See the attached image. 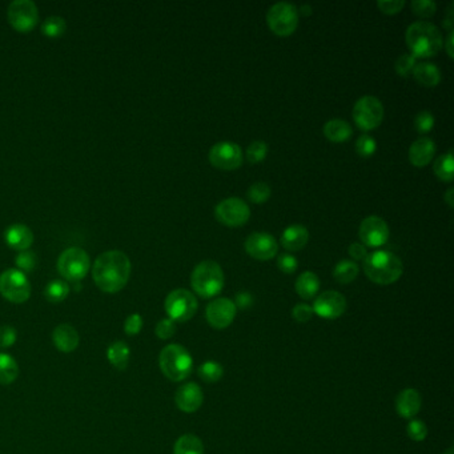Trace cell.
Wrapping results in <instances>:
<instances>
[{
    "label": "cell",
    "mask_w": 454,
    "mask_h": 454,
    "mask_svg": "<svg viewBox=\"0 0 454 454\" xmlns=\"http://www.w3.org/2000/svg\"><path fill=\"white\" fill-rule=\"evenodd\" d=\"M130 276V261L122 251L102 253L93 264L92 277L100 291L116 293L122 291Z\"/></svg>",
    "instance_id": "1"
},
{
    "label": "cell",
    "mask_w": 454,
    "mask_h": 454,
    "mask_svg": "<svg viewBox=\"0 0 454 454\" xmlns=\"http://www.w3.org/2000/svg\"><path fill=\"white\" fill-rule=\"evenodd\" d=\"M407 45L416 59H429L435 56L444 47L441 31L429 22L411 24L405 34Z\"/></svg>",
    "instance_id": "2"
},
{
    "label": "cell",
    "mask_w": 454,
    "mask_h": 454,
    "mask_svg": "<svg viewBox=\"0 0 454 454\" xmlns=\"http://www.w3.org/2000/svg\"><path fill=\"white\" fill-rule=\"evenodd\" d=\"M364 272L370 282L389 285L397 282L404 272L402 261L389 251H376L364 260Z\"/></svg>",
    "instance_id": "3"
},
{
    "label": "cell",
    "mask_w": 454,
    "mask_h": 454,
    "mask_svg": "<svg viewBox=\"0 0 454 454\" xmlns=\"http://www.w3.org/2000/svg\"><path fill=\"white\" fill-rule=\"evenodd\" d=\"M159 365L163 374L173 383L188 378L194 369V359L183 345H167L159 356Z\"/></svg>",
    "instance_id": "4"
},
{
    "label": "cell",
    "mask_w": 454,
    "mask_h": 454,
    "mask_svg": "<svg viewBox=\"0 0 454 454\" xmlns=\"http://www.w3.org/2000/svg\"><path fill=\"white\" fill-rule=\"evenodd\" d=\"M191 285L203 299L216 297L224 288V272L216 261H201L191 275Z\"/></svg>",
    "instance_id": "5"
},
{
    "label": "cell",
    "mask_w": 454,
    "mask_h": 454,
    "mask_svg": "<svg viewBox=\"0 0 454 454\" xmlns=\"http://www.w3.org/2000/svg\"><path fill=\"white\" fill-rule=\"evenodd\" d=\"M266 23L275 35L282 38L291 36L299 25V10L291 3H277L269 8Z\"/></svg>",
    "instance_id": "6"
},
{
    "label": "cell",
    "mask_w": 454,
    "mask_h": 454,
    "mask_svg": "<svg viewBox=\"0 0 454 454\" xmlns=\"http://www.w3.org/2000/svg\"><path fill=\"white\" fill-rule=\"evenodd\" d=\"M353 120L361 130H376L384 120V106L374 96H363L353 107Z\"/></svg>",
    "instance_id": "7"
},
{
    "label": "cell",
    "mask_w": 454,
    "mask_h": 454,
    "mask_svg": "<svg viewBox=\"0 0 454 454\" xmlns=\"http://www.w3.org/2000/svg\"><path fill=\"white\" fill-rule=\"evenodd\" d=\"M168 319L174 323H185L191 320L197 312L198 304L194 293L187 289H174L164 303Z\"/></svg>",
    "instance_id": "8"
},
{
    "label": "cell",
    "mask_w": 454,
    "mask_h": 454,
    "mask_svg": "<svg viewBox=\"0 0 454 454\" xmlns=\"http://www.w3.org/2000/svg\"><path fill=\"white\" fill-rule=\"evenodd\" d=\"M0 295L14 304L25 303L31 296V284L22 271L11 268L0 275Z\"/></svg>",
    "instance_id": "9"
},
{
    "label": "cell",
    "mask_w": 454,
    "mask_h": 454,
    "mask_svg": "<svg viewBox=\"0 0 454 454\" xmlns=\"http://www.w3.org/2000/svg\"><path fill=\"white\" fill-rule=\"evenodd\" d=\"M89 269V258L86 251L72 247L65 249L58 260V271L65 280L80 282L86 277Z\"/></svg>",
    "instance_id": "10"
},
{
    "label": "cell",
    "mask_w": 454,
    "mask_h": 454,
    "mask_svg": "<svg viewBox=\"0 0 454 454\" xmlns=\"http://www.w3.org/2000/svg\"><path fill=\"white\" fill-rule=\"evenodd\" d=\"M217 221L229 228H238L248 223L251 217L249 205L238 197H229L220 201L215 208Z\"/></svg>",
    "instance_id": "11"
},
{
    "label": "cell",
    "mask_w": 454,
    "mask_h": 454,
    "mask_svg": "<svg viewBox=\"0 0 454 454\" xmlns=\"http://www.w3.org/2000/svg\"><path fill=\"white\" fill-rule=\"evenodd\" d=\"M208 159L217 170L235 171L242 164V151L236 143L220 141L211 148Z\"/></svg>",
    "instance_id": "12"
},
{
    "label": "cell",
    "mask_w": 454,
    "mask_h": 454,
    "mask_svg": "<svg viewBox=\"0 0 454 454\" xmlns=\"http://www.w3.org/2000/svg\"><path fill=\"white\" fill-rule=\"evenodd\" d=\"M8 21L15 30L28 32L39 21L36 4L31 0H14L8 5Z\"/></svg>",
    "instance_id": "13"
},
{
    "label": "cell",
    "mask_w": 454,
    "mask_h": 454,
    "mask_svg": "<svg viewBox=\"0 0 454 454\" xmlns=\"http://www.w3.org/2000/svg\"><path fill=\"white\" fill-rule=\"evenodd\" d=\"M312 309L321 319L334 320L345 313L346 299L340 292L326 291L316 297Z\"/></svg>",
    "instance_id": "14"
},
{
    "label": "cell",
    "mask_w": 454,
    "mask_h": 454,
    "mask_svg": "<svg viewBox=\"0 0 454 454\" xmlns=\"http://www.w3.org/2000/svg\"><path fill=\"white\" fill-rule=\"evenodd\" d=\"M359 235L364 245L370 248H378L388 242L389 240V227L378 216H369L361 223Z\"/></svg>",
    "instance_id": "15"
},
{
    "label": "cell",
    "mask_w": 454,
    "mask_h": 454,
    "mask_svg": "<svg viewBox=\"0 0 454 454\" xmlns=\"http://www.w3.org/2000/svg\"><path fill=\"white\" fill-rule=\"evenodd\" d=\"M238 313L235 303L227 297H220L208 304L205 317L208 324L215 329H225L234 323Z\"/></svg>",
    "instance_id": "16"
},
{
    "label": "cell",
    "mask_w": 454,
    "mask_h": 454,
    "mask_svg": "<svg viewBox=\"0 0 454 454\" xmlns=\"http://www.w3.org/2000/svg\"><path fill=\"white\" fill-rule=\"evenodd\" d=\"M247 253L260 261L273 259L277 255L279 244L276 238L266 232H253L245 240Z\"/></svg>",
    "instance_id": "17"
},
{
    "label": "cell",
    "mask_w": 454,
    "mask_h": 454,
    "mask_svg": "<svg viewBox=\"0 0 454 454\" xmlns=\"http://www.w3.org/2000/svg\"><path fill=\"white\" fill-rule=\"evenodd\" d=\"M204 401V393L196 383H187L180 387L174 394V402L177 408L184 413H195Z\"/></svg>",
    "instance_id": "18"
},
{
    "label": "cell",
    "mask_w": 454,
    "mask_h": 454,
    "mask_svg": "<svg viewBox=\"0 0 454 454\" xmlns=\"http://www.w3.org/2000/svg\"><path fill=\"white\" fill-rule=\"evenodd\" d=\"M435 153V144L432 139L421 137L417 139L409 148V161L414 167H427L431 164V161Z\"/></svg>",
    "instance_id": "19"
},
{
    "label": "cell",
    "mask_w": 454,
    "mask_h": 454,
    "mask_svg": "<svg viewBox=\"0 0 454 454\" xmlns=\"http://www.w3.org/2000/svg\"><path fill=\"white\" fill-rule=\"evenodd\" d=\"M4 238H5V242L8 244V247L22 252V251H27L31 247V244L34 241V234L27 225L16 223L7 228V231L4 234Z\"/></svg>",
    "instance_id": "20"
},
{
    "label": "cell",
    "mask_w": 454,
    "mask_h": 454,
    "mask_svg": "<svg viewBox=\"0 0 454 454\" xmlns=\"http://www.w3.org/2000/svg\"><path fill=\"white\" fill-rule=\"evenodd\" d=\"M52 341L58 350L63 353H71L79 346V333L69 324L58 325L52 333Z\"/></svg>",
    "instance_id": "21"
},
{
    "label": "cell",
    "mask_w": 454,
    "mask_h": 454,
    "mask_svg": "<svg viewBox=\"0 0 454 454\" xmlns=\"http://www.w3.org/2000/svg\"><path fill=\"white\" fill-rule=\"evenodd\" d=\"M421 409V396L416 389L402 390L396 400V411L404 418H413Z\"/></svg>",
    "instance_id": "22"
},
{
    "label": "cell",
    "mask_w": 454,
    "mask_h": 454,
    "mask_svg": "<svg viewBox=\"0 0 454 454\" xmlns=\"http://www.w3.org/2000/svg\"><path fill=\"white\" fill-rule=\"evenodd\" d=\"M308 240H309L308 229L300 224H293L282 232V245L286 251L297 252L306 247Z\"/></svg>",
    "instance_id": "23"
},
{
    "label": "cell",
    "mask_w": 454,
    "mask_h": 454,
    "mask_svg": "<svg viewBox=\"0 0 454 454\" xmlns=\"http://www.w3.org/2000/svg\"><path fill=\"white\" fill-rule=\"evenodd\" d=\"M413 78L421 86L433 88L437 87L441 82V72L437 65L433 63H418L413 69Z\"/></svg>",
    "instance_id": "24"
},
{
    "label": "cell",
    "mask_w": 454,
    "mask_h": 454,
    "mask_svg": "<svg viewBox=\"0 0 454 454\" xmlns=\"http://www.w3.org/2000/svg\"><path fill=\"white\" fill-rule=\"evenodd\" d=\"M324 136L332 143H345L352 136L353 130L349 123L341 119L329 120L323 128Z\"/></svg>",
    "instance_id": "25"
},
{
    "label": "cell",
    "mask_w": 454,
    "mask_h": 454,
    "mask_svg": "<svg viewBox=\"0 0 454 454\" xmlns=\"http://www.w3.org/2000/svg\"><path fill=\"white\" fill-rule=\"evenodd\" d=\"M295 288H296V292L297 295L304 299V300H312L319 289H320V280L317 277V275H315L313 272H304L302 273L297 280H296V284H295Z\"/></svg>",
    "instance_id": "26"
},
{
    "label": "cell",
    "mask_w": 454,
    "mask_h": 454,
    "mask_svg": "<svg viewBox=\"0 0 454 454\" xmlns=\"http://www.w3.org/2000/svg\"><path fill=\"white\" fill-rule=\"evenodd\" d=\"M130 350L124 341H115L107 349V359L113 368L124 370L130 363Z\"/></svg>",
    "instance_id": "27"
},
{
    "label": "cell",
    "mask_w": 454,
    "mask_h": 454,
    "mask_svg": "<svg viewBox=\"0 0 454 454\" xmlns=\"http://www.w3.org/2000/svg\"><path fill=\"white\" fill-rule=\"evenodd\" d=\"M19 376V365L8 353H0V385L12 384Z\"/></svg>",
    "instance_id": "28"
},
{
    "label": "cell",
    "mask_w": 454,
    "mask_h": 454,
    "mask_svg": "<svg viewBox=\"0 0 454 454\" xmlns=\"http://www.w3.org/2000/svg\"><path fill=\"white\" fill-rule=\"evenodd\" d=\"M434 174L444 183H451L454 177L453 152L441 155L433 164Z\"/></svg>",
    "instance_id": "29"
},
{
    "label": "cell",
    "mask_w": 454,
    "mask_h": 454,
    "mask_svg": "<svg viewBox=\"0 0 454 454\" xmlns=\"http://www.w3.org/2000/svg\"><path fill=\"white\" fill-rule=\"evenodd\" d=\"M173 454H204V445L194 434H184L174 442Z\"/></svg>",
    "instance_id": "30"
},
{
    "label": "cell",
    "mask_w": 454,
    "mask_h": 454,
    "mask_svg": "<svg viewBox=\"0 0 454 454\" xmlns=\"http://www.w3.org/2000/svg\"><path fill=\"white\" fill-rule=\"evenodd\" d=\"M357 276H359V265L352 260L340 261L333 269V277L340 284L354 282Z\"/></svg>",
    "instance_id": "31"
},
{
    "label": "cell",
    "mask_w": 454,
    "mask_h": 454,
    "mask_svg": "<svg viewBox=\"0 0 454 454\" xmlns=\"http://www.w3.org/2000/svg\"><path fill=\"white\" fill-rule=\"evenodd\" d=\"M69 295V285L63 280H52L44 289V296L49 303L58 304L65 302Z\"/></svg>",
    "instance_id": "32"
},
{
    "label": "cell",
    "mask_w": 454,
    "mask_h": 454,
    "mask_svg": "<svg viewBox=\"0 0 454 454\" xmlns=\"http://www.w3.org/2000/svg\"><path fill=\"white\" fill-rule=\"evenodd\" d=\"M198 376L203 381L214 384L223 378L224 369L216 361H205L198 367Z\"/></svg>",
    "instance_id": "33"
},
{
    "label": "cell",
    "mask_w": 454,
    "mask_h": 454,
    "mask_svg": "<svg viewBox=\"0 0 454 454\" xmlns=\"http://www.w3.org/2000/svg\"><path fill=\"white\" fill-rule=\"evenodd\" d=\"M271 195H272L271 187L264 181H258V183L252 184L247 192L248 200L258 205L265 204L271 198Z\"/></svg>",
    "instance_id": "34"
},
{
    "label": "cell",
    "mask_w": 454,
    "mask_h": 454,
    "mask_svg": "<svg viewBox=\"0 0 454 454\" xmlns=\"http://www.w3.org/2000/svg\"><path fill=\"white\" fill-rule=\"evenodd\" d=\"M65 28H67L65 21L60 16H49L42 24V31H43L44 35H47L49 38H58V36L63 35Z\"/></svg>",
    "instance_id": "35"
},
{
    "label": "cell",
    "mask_w": 454,
    "mask_h": 454,
    "mask_svg": "<svg viewBox=\"0 0 454 454\" xmlns=\"http://www.w3.org/2000/svg\"><path fill=\"white\" fill-rule=\"evenodd\" d=\"M266 155H268V146L261 140L251 143L247 148V160L251 164H259L261 161H264Z\"/></svg>",
    "instance_id": "36"
},
{
    "label": "cell",
    "mask_w": 454,
    "mask_h": 454,
    "mask_svg": "<svg viewBox=\"0 0 454 454\" xmlns=\"http://www.w3.org/2000/svg\"><path fill=\"white\" fill-rule=\"evenodd\" d=\"M411 8L414 15L427 19V18H432L433 15L435 14L437 4L429 0H416V1H411Z\"/></svg>",
    "instance_id": "37"
},
{
    "label": "cell",
    "mask_w": 454,
    "mask_h": 454,
    "mask_svg": "<svg viewBox=\"0 0 454 454\" xmlns=\"http://www.w3.org/2000/svg\"><path fill=\"white\" fill-rule=\"evenodd\" d=\"M377 150V143L376 140L369 136V135H363L357 139L356 141V152L361 156V157H370L374 155V152Z\"/></svg>",
    "instance_id": "38"
},
{
    "label": "cell",
    "mask_w": 454,
    "mask_h": 454,
    "mask_svg": "<svg viewBox=\"0 0 454 454\" xmlns=\"http://www.w3.org/2000/svg\"><path fill=\"white\" fill-rule=\"evenodd\" d=\"M417 65V59L411 55V54H404L401 55L396 65H394V68H396V72L402 76V78H407L411 75V72H413L414 67Z\"/></svg>",
    "instance_id": "39"
},
{
    "label": "cell",
    "mask_w": 454,
    "mask_h": 454,
    "mask_svg": "<svg viewBox=\"0 0 454 454\" xmlns=\"http://www.w3.org/2000/svg\"><path fill=\"white\" fill-rule=\"evenodd\" d=\"M407 432H408V435L411 437L413 441L421 442L428 435V427L421 420H411V421H409L408 427H407Z\"/></svg>",
    "instance_id": "40"
},
{
    "label": "cell",
    "mask_w": 454,
    "mask_h": 454,
    "mask_svg": "<svg viewBox=\"0 0 454 454\" xmlns=\"http://www.w3.org/2000/svg\"><path fill=\"white\" fill-rule=\"evenodd\" d=\"M414 127L418 133H428L434 127V116L428 111L420 112L414 119Z\"/></svg>",
    "instance_id": "41"
},
{
    "label": "cell",
    "mask_w": 454,
    "mask_h": 454,
    "mask_svg": "<svg viewBox=\"0 0 454 454\" xmlns=\"http://www.w3.org/2000/svg\"><path fill=\"white\" fill-rule=\"evenodd\" d=\"M15 262H16L19 271H22L23 273L31 272L36 266V255L34 252H30V251H22L16 256Z\"/></svg>",
    "instance_id": "42"
},
{
    "label": "cell",
    "mask_w": 454,
    "mask_h": 454,
    "mask_svg": "<svg viewBox=\"0 0 454 454\" xmlns=\"http://www.w3.org/2000/svg\"><path fill=\"white\" fill-rule=\"evenodd\" d=\"M18 332L14 326L10 325H1L0 326V349L11 348L16 343Z\"/></svg>",
    "instance_id": "43"
},
{
    "label": "cell",
    "mask_w": 454,
    "mask_h": 454,
    "mask_svg": "<svg viewBox=\"0 0 454 454\" xmlns=\"http://www.w3.org/2000/svg\"><path fill=\"white\" fill-rule=\"evenodd\" d=\"M155 333L160 340H168L176 333V323L171 319H163L156 325Z\"/></svg>",
    "instance_id": "44"
},
{
    "label": "cell",
    "mask_w": 454,
    "mask_h": 454,
    "mask_svg": "<svg viewBox=\"0 0 454 454\" xmlns=\"http://www.w3.org/2000/svg\"><path fill=\"white\" fill-rule=\"evenodd\" d=\"M277 266L284 273L291 275L297 271L299 261L291 253H282V256H279V259H277Z\"/></svg>",
    "instance_id": "45"
},
{
    "label": "cell",
    "mask_w": 454,
    "mask_h": 454,
    "mask_svg": "<svg viewBox=\"0 0 454 454\" xmlns=\"http://www.w3.org/2000/svg\"><path fill=\"white\" fill-rule=\"evenodd\" d=\"M143 329V317L139 313H132L124 323V332L128 336H136L141 332Z\"/></svg>",
    "instance_id": "46"
},
{
    "label": "cell",
    "mask_w": 454,
    "mask_h": 454,
    "mask_svg": "<svg viewBox=\"0 0 454 454\" xmlns=\"http://www.w3.org/2000/svg\"><path fill=\"white\" fill-rule=\"evenodd\" d=\"M405 1L404 0H391V1H377V7L378 10L385 14V15H396L398 12H401L405 7Z\"/></svg>",
    "instance_id": "47"
},
{
    "label": "cell",
    "mask_w": 454,
    "mask_h": 454,
    "mask_svg": "<svg viewBox=\"0 0 454 454\" xmlns=\"http://www.w3.org/2000/svg\"><path fill=\"white\" fill-rule=\"evenodd\" d=\"M313 309L308 304H297L292 309V316L299 323H308L313 317Z\"/></svg>",
    "instance_id": "48"
},
{
    "label": "cell",
    "mask_w": 454,
    "mask_h": 454,
    "mask_svg": "<svg viewBox=\"0 0 454 454\" xmlns=\"http://www.w3.org/2000/svg\"><path fill=\"white\" fill-rule=\"evenodd\" d=\"M348 253L349 256L356 261H364L365 258L368 256V251H367V247L361 242H353L350 244L349 249H348Z\"/></svg>",
    "instance_id": "49"
},
{
    "label": "cell",
    "mask_w": 454,
    "mask_h": 454,
    "mask_svg": "<svg viewBox=\"0 0 454 454\" xmlns=\"http://www.w3.org/2000/svg\"><path fill=\"white\" fill-rule=\"evenodd\" d=\"M234 303L236 305V308L248 309V308H251L253 305V296L251 293H248V292H238Z\"/></svg>",
    "instance_id": "50"
},
{
    "label": "cell",
    "mask_w": 454,
    "mask_h": 454,
    "mask_svg": "<svg viewBox=\"0 0 454 454\" xmlns=\"http://www.w3.org/2000/svg\"><path fill=\"white\" fill-rule=\"evenodd\" d=\"M453 3H451L449 8H448V12H446V16L444 19V27L448 30V32H453V25H454V15H453Z\"/></svg>",
    "instance_id": "51"
},
{
    "label": "cell",
    "mask_w": 454,
    "mask_h": 454,
    "mask_svg": "<svg viewBox=\"0 0 454 454\" xmlns=\"http://www.w3.org/2000/svg\"><path fill=\"white\" fill-rule=\"evenodd\" d=\"M453 41H454L453 32H449V35H448V38H446V42L444 43V45H445V51H446V54L449 55V58H451V59H453L454 58Z\"/></svg>",
    "instance_id": "52"
},
{
    "label": "cell",
    "mask_w": 454,
    "mask_h": 454,
    "mask_svg": "<svg viewBox=\"0 0 454 454\" xmlns=\"http://www.w3.org/2000/svg\"><path fill=\"white\" fill-rule=\"evenodd\" d=\"M444 200L448 203V205L451 207V208H453L454 207V188H449L448 191H446V194H445V196H444Z\"/></svg>",
    "instance_id": "53"
},
{
    "label": "cell",
    "mask_w": 454,
    "mask_h": 454,
    "mask_svg": "<svg viewBox=\"0 0 454 454\" xmlns=\"http://www.w3.org/2000/svg\"><path fill=\"white\" fill-rule=\"evenodd\" d=\"M300 12L304 16H310L312 15V7L309 4H304L300 8Z\"/></svg>",
    "instance_id": "54"
},
{
    "label": "cell",
    "mask_w": 454,
    "mask_h": 454,
    "mask_svg": "<svg viewBox=\"0 0 454 454\" xmlns=\"http://www.w3.org/2000/svg\"><path fill=\"white\" fill-rule=\"evenodd\" d=\"M444 454H453V449H449V451H448L446 453H444Z\"/></svg>",
    "instance_id": "55"
}]
</instances>
